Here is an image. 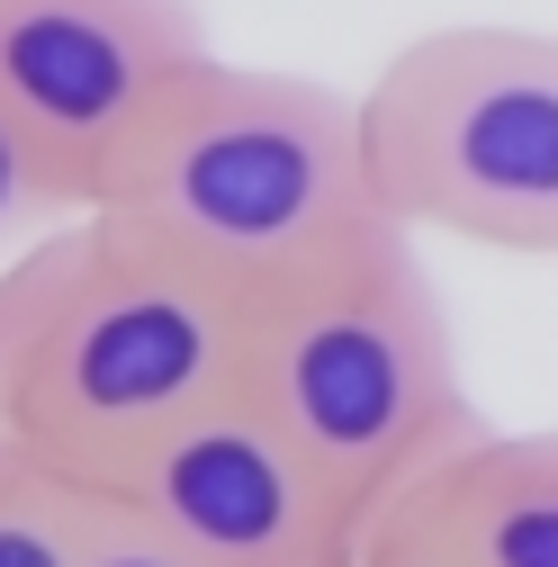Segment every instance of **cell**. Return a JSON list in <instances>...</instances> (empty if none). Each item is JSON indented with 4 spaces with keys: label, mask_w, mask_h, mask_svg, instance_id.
I'll return each instance as SVG.
<instances>
[{
    "label": "cell",
    "mask_w": 558,
    "mask_h": 567,
    "mask_svg": "<svg viewBox=\"0 0 558 567\" xmlns=\"http://www.w3.org/2000/svg\"><path fill=\"white\" fill-rule=\"evenodd\" d=\"M108 486H82L45 460H0V567H82Z\"/></svg>",
    "instance_id": "cell-8"
},
{
    "label": "cell",
    "mask_w": 558,
    "mask_h": 567,
    "mask_svg": "<svg viewBox=\"0 0 558 567\" xmlns=\"http://www.w3.org/2000/svg\"><path fill=\"white\" fill-rule=\"evenodd\" d=\"M217 54L189 0H0V109L100 207V181L145 109Z\"/></svg>",
    "instance_id": "cell-6"
},
{
    "label": "cell",
    "mask_w": 558,
    "mask_h": 567,
    "mask_svg": "<svg viewBox=\"0 0 558 567\" xmlns=\"http://www.w3.org/2000/svg\"><path fill=\"white\" fill-rule=\"evenodd\" d=\"M82 567H180L145 523H135L126 505H117V495H108V505H100V532H91V558Z\"/></svg>",
    "instance_id": "cell-10"
},
{
    "label": "cell",
    "mask_w": 558,
    "mask_h": 567,
    "mask_svg": "<svg viewBox=\"0 0 558 567\" xmlns=\"http://www.w3.org/2000/svg\"><path fill=\"white\" fill-rule=\"evenodd\" d=\"M100 207L235 289H270L388 217L361 91L226 54H198L145 109L100 181Z\"/></svg>",
    "instance_id": "cell-3"
},
{
    "label": "cell",
    "mask_w": 558,
    "mask_h": 567,
    "mask_svg": "<svg viewBox=\"0 0 558 567\" xmlns=\"http://www.w3.org/2000/svg\"><path fill=\"white\" fill-rule=\"evenodd\" d=\"M63 217H82V189L37 154V135L10 109H0V261L19 244H37L45 226H63Z\"/></svg>",
    "instance_id": "cell-9"
},
{
    "label": "cell",
    "mask_w": 558,
    "mask_h": 567,
    "mask_svg": "<svg viewBox=\"0 0 558 567\" xmlns=\"http://www.w3.org/2000/svg\"><path fill=\"white\" fill-rule=\"evenodd\" d=\"M0 460H10V442H0Z\"/></svg>",
    "instance_id": "cell-12"
},
{
    "label": "cell",
    "mask_w": 558,
    "mask_h": 567,
    "mask_svg": "<svg viewBox=\"0 0 558 567\" xmlns=\"http://www.w3.org/2000/svg\"><path fill=\"white\" fill-rule=\"evenodd\" d=\"M108 495L180 567H352L370 532L244 388L163 433Z\"/></svg>",
    "instance_id": "cell-5"
},
{
    "label": "cell",
    "mask_w": 558,
    "mask_h": 567,
    "mask_svg": "<svg viewBox=\"0 0 558 567\" xmlns=\"http://www.w3.org/2000/svg\"><path fill=\"white\" fill-rule=\"evenodd\" d=\"M252 289L82 207L0 261V442L117 486L163 433L244 388Z\"/></svg>",
    "instance_id": "cell-1"
},
{
    "label": "cell",
    "mask_w": 558,
    "mask_h": 567,
    "mask_svg": "<svg viewBox=\"0 0 558 567\" xmlns=\"http://www.w3.org/2000/svg\"><path fill=\"white\" fill-rule=\"evenodd\" d=\"M244 396L333 477L361 523H379L433 460L486 433L451 307L424 270V235L396 217L252 289Z\"/></svg>",
    "instance_id": "cell-2"
},
{
    "label": "cell",
    "mask_w": 558,
    "mask_h": 567,
    "mask_svg": "<svg viewBox=\"0 0 558 567\" xmlns=\"http://www.w3.org/2000/svg\"><path fill=\"white\" fill-rule=\"evenodd\" d=\"M352 567H459L442 540H424L405 514H379L370 532H361V549H352Z\"/></svg>",
    "instance_id": "cell-11"
},
{
    "label": "cell",
    "mask_w": 558,
    "mask_h": 567,
    "mask_svg": "<svg viewBox=\"0 0 558 567\" xmlns=\"http://www.w3.org/2000/svg\"><path fill=\"white\" fill-rule=\"evenodd\" d=\"M379 207L424 244L558 261V28L459 19L361 91Z\"/></svg>",
    "instance_id": "cell-4"
},
{
    "label": "cell",
    "mask_w": 558,
    "mask_h": 567,
    "mask_svg": "<svg viewBox=\"0 0 558 567\" xmlns=\"http://www.w3.org/2000/svg\"><path fill=\"white\" fill-rule=\"evenodd\" d=\"M388 514L442 540L459 567H558V433H468Z\"/></svg>",
    "instance_id": "cell-7"
}]
</instances>
